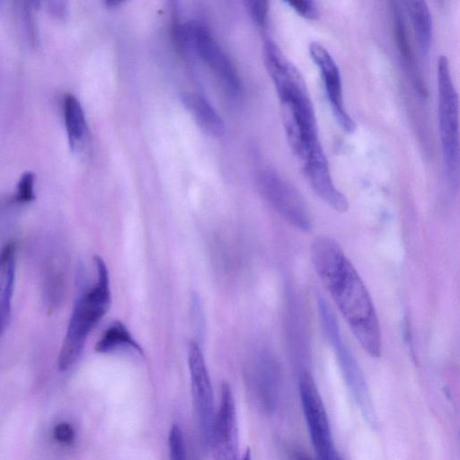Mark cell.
I'll use <instances>...</instances> for the list:
<instances>
[{"label":"cell","instance_id":"obj_1","mask_svg":"<svg viewBox=\"0 0 460 460\" xmlns=\"http://www.w3.org/2000/svg\"><path fill=\"white\" fill-rule=\"evenodd\" d=\"M263 55L280 103L287 141L304 177L330 208L339 213L346 212L349 202L332 180L302 74L270 40L264 42Z\"/></svg>","mask_w":460,"mask_h":460},{"label":"cell","instance_id":"obj_2","mask_svg":"<svg viewBox=\"0 0 460 460\" xmlns=\"http://www.w3.org/2000/svg\"><path fill=\"white\" fill-rule=\"evenodd\" d=\"M314 268L363 349L377 358L381 332L370 294L341 247L327 236L316 237L311 246Z\"/></svg>","mask_w":460,"mask_h":460},{"label":"cell","instance_id":"obj_3","mask_svg":"<svg viewBox=\"0 0 460 460\" xmlns=\"http://www.w3.org/2000/svg\"><path fill=\"white\" fill-rule=\"evenodd\" d=\"M97 279L77 297L59 350L57 366L59 371L69 369L80 357L92 330L107 314L111 304L109 272L100 256L93 258Z\"/></svg>","mask_w":460,"mask_h":460},{"label":"cell","instance_id":"obj_4","mask_svg":"<svg viewBox=\"0 0 460 460\" xmlns=\"http://www.w3.org/2000/svg\"><path fill=\"white\" fill-rule=\"evenodd\" d=\"M438 114L444 167L452 189L457 190L460 171L459 102L449 62L440 56L437 65Z\"/></svg>","mask_w":460,"mask_h":460},{"label":"cell","instance_id":"obj_5","mask_svg":"<svg viewBox=\"0 0 460 460\" xmlns=\"http://www.w3.org/2000/svg\"><path fill=\"white\" fill-rule=\"evenodd\" d=\"M317 303L322 323L339 358L347 385L363 415L372 423L375 418L373 408L359 366L347 344L344 343L337 318L328 302L323 297H319Z\"/></svg>","mask_w":460,"mask_h":460},{"label":"cell","instance_id":"obj_6","mask_svg":"<svg viewBox=\"0 0 460 460\" xmlns=\"http://www.w3.org/2000/svg\"><path fill=\"white\" fill-rule=\"evenodd\" d=\"M299 396L308 432L320 459H340L335 447L324 404L312 375L305 371L298 379Z\"/></svg>","mask_w":460,"mask_h":460},{"label":"cell","instance_id":"obj_7","mask_svg":"<svg viewBox=\"0 0 460 460\" xmlns=\"http://www.w3.org/2000/svg\"><path fill=\"white\" fill-rule=\"evenodd\" d=\"M186 43L214 73L231 95L238 94L240 79L237 71L209 31L198 23H189L181 30Z\"/></svg>","mask_w":460,"mask_h":460},{"label":"cell","instance_id":"obj_8","mask_svg":"<svg viewBox=\"0 0 460 460\" xmlns=\"http://www.w3.org/2000/svg\"><path fill=\"white\" fill-rule=\"evenodd\" d=\"M261 193L272 208L291 226L308 232L312 218L298 191L272 171H263L258 176Z\"/></svg>","mask_w":460,"mask_h":460},{"label":"cell","instance_id":"obj_9","mask_svg":"<svg viewBox=\"0 0 460 460\" xmlns=\"http://www.w3.org/2000/svg\"><path fill=\"white\" fill-rule=\"evenodd\" d=\"M188 363L200 437L204 447L209 449L215 417L213 392L206 361L196 341H190L189 344Z\"/></svg>","mask_w":460,"mask_h":460},{"label":"cell","instance_id":"obj_10","mask_svg":"<svg viewBox=\"0 0 460 460\" xmlns=\"http://www.w3.org/2000/svg\"><path fill=\"white\" fill-rule=\"evenodd\" d=\"M209 449L216 459L234 460L238 453V429L234 399L227 382L221 385V401L215 414Z\"/></svg>","mask_w":460,"mask_h":460},{"label":"cell","instance_id":"obj_11","mask_svg":"<svg viewBox=\"0 0 460 460\" xmlns=\"http://www.w3.org/2000/svg\"><path fill=\"white\" fill-rule=\"evenodd\" d=\"M309 54L319 68L327 99L336 121L344 131L353 132L356 125L345 108L341 76L338 65L330 52L318 42H311Z\"/></svg>","mask_w":460,"mask_h":460},{"label":"cell","instance_id":"obj_12","mask_svg":"<svg viewBox=\"0 0 460 460\" xmlns=\"http://www.w3.org/2000/svg\"><path fill=\"white\" fill-rule=\"evenodd\" d=\"M63 113L69 146L73 151H78L85 143L88 128L83 107L74 95L64 98Z\"/></svg>","mask_w":460,"mask_h":460},{"label":"cell","instance_id":"obj_13","mask_svg":"<svg viewBox=\"0 0 460 460\" xmlns=\"http://www.w3.org/2000/svg\"><path fill=\"white\" fill-rule=\"evenodd\" d=\"M183 102L205 132L214 137L224 134L225 124L221 117L205 98L197 94H188L183 97Z\"/></svg>","mask_w":460,"mask_h":460},{"label":"cell","instance_id":"obj_14","mask_svg":"<svg viewBox=\"0 0 460 460\" xmlns=\"http://www.w3.org/2000/svg\"><path fill=\"white\" fill-rule=\"evenodd\" d=\"M423 53L429 51L432 38V18L426 0H402Z\"/></svg>","mask_w":460,"mask_h":460},{"label":"cell","instance_id":"obj_15","mask_svg":"<svg viewBox=\"0 0 460 460\" xmlns=\"http://www.w3.org/2000/svg\"><path fill=\"white\" fill-rule=\"evenodd\" d=\"M118 348H130L143 354L141 346L133 338L128 328L119 321L112 323L95 344V351L108 353Z\"/></svg>","mask_w":460,"mask_h":460},{"label":"cell","instance_id":"obj_16","mask_svg":"<svg viewBox=\"0 0 460 460\" xmlns=\"http://www.w3.org/2000/svg\"><path fill=\"white\" fill-rule=\"evenodd\" d=\"M14 255L0 264V337L4 333L11 315L12 298L14 289Z\"/></svg>","mask_w":460,"mask_h":460},{"label":"cell","instance_id":"obj_17","mask_svg":"<svg viewBox=\"0 0 460 460\" xmlns=\"http://www.w3.org/2000/svg\"><path fill=\"white\" fill-rule=\"evenodd\" d=\"M170 455L172 460H183L186 457V449L181 429L173 425L169 433Z\"/></svg>","mask_w":460,"mask_h":460},{"label":"cell","instance_id":"obj_18","mask_svg":"<svg viewBox=\"0 0 460 460\" xmlns=\"http://www.w3.org/2000/svg\"><path fill=\"white\" fill-rule=\"evenodd\" d=\"M34 174L31 172H24L17 184L16 199L22 203L31 202L34 199Z\"/></svg>","mask_w":460,"mask_h":460},{"label":"cell","instance_id":"obj_19","mask_svg":"<svg viewBox=\"0 0 460 460\" xmlns=\"http://www.w3.org/2000/svg\"><path fill=\"white\" fill-rule=\"evenodd\" d=\"M301 17L314 20L318 15V8L314 0H283Z\"/></svg>","mask_w":460,"mask_h":460},{"label":"cell","instance_id":"obj_20","mask_svg":"<svg viewBox=\"0 0 460 460\" xmlns=\"http://www.w3.org/2000/svg\"><path fill=\"white\" fill-rule=\"evenodd\" d=\"M250 15L253 22L258 25H262L265 23L268 10H269V3L268 0H244Z\"/></svg>","mask_w":460,"mask_h":460},{"label":"cell","instance_id":"obj_21","mask_svg":"<svg viewBox=\"0 0 460 460\" xmlns=\"http://www.w3.org/2000/svg\"><path fill=\"white\" fill-rule=\"evenodd\" d=\"M53 437L58 443L70 445L75 440V433L69 423L63 421L55 426Z\"/></svg>","mask_w":460,"mask_h":460},{"label":"cell","instance_id":"obj_22","mask_svg":"<svg viewBox=\"0 0 460 460\" xmlns=\"http://www.w3.org/2000/svg\"><path fill=\"white\" fill-rule=\"evenodd\" d=\"M127 0H104V3L109 7H114L117 5L121 4L122 3L126 2Z\"/></svg>","mask_w":460,"mask_h":460},{"label":"cell","instance_id":"obj_23","mask_svg":"<svg viewBox=\"0 0 460 460\" xmlns=\"http://www.w3.org/2000/svg\"><path fill=\"white\" fill-rule=\"evenodd\" d=\"M4 0H0V12L4 6Z\"/></svg>","mask_w":460,"mask_h":460}]
</instances>
